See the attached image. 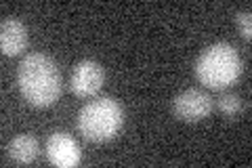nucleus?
<instances>
[{"label":"nucleus","mask_w":252,"mask_h":168,"mask_svg":"<svg viewBox=\"0 0 252 168\" xmlns=\"http://www.w3.org/2000/svg\"><path fill=\"white\" fill-rule=\"evenodd\" d=\"M17 84L32 107H51L63 93L61 71L51 57L42 53H30L17 69Z\"/></svg>","instance_id":"f257e3e1"},{"label":"nucleus","mask_w":252,"mask_h":168,"mask_svg":"<svg viewBox=\"0 0 252 168\" xmlns=\"http://www.w3.org/2000/svg\"><path fill=\"white\" fill-rule=\"evenodd\" d=\"M242 76L240 53L227 42L210 44L195 61V78L210 91H225Z\"/></svg>","instance_id":"f03ea898"},{"label":"nucleus","mask_w":252,"mask_h":168,"mask_svg":"<svg viewBox=\"0 0 252 168\" xmlns=\"http://www.w3.org/2000/svg\"><path fill=\"white\" fill-rule=\"evenodd\" d=\"M124 124V111L112 97H99L80 109L78 133L91 143L112 141Z\"/></svg>","instance_id":"7ed1b4c3"},{"label":"nucleus","mask_w":252,"mask_h":168,"mask_svg":"<svg viewBox=\"0 0 252 168\" xmlns=\"http://www.w3.org/2000/svg\"><path fill=\"white\" fill-rule=\"evenodd\" d=\"M215 109V99L202 89H187L172 101V116L181 122H200Z\"/></svg>","instance_id":"20e7f679"},{"label":"nucleus","mask_w":252,"mask_h":168,"mask_svg":"<svg viewBox=\"0 0 252 168\" xmlns=\"http://www.w3.org/2000/svg\"><path fill=\"white\" fill-rule=\"evenodd\" d=\"M105 80V71L101 67V63L93 61V59H82L76 63V67L69 78V89L76 97L86 99V97H94Z\"/></svg>","instance_id":"39448f33"},{"label":"nucleus","mask_w":252,"mask_h":168,"mask_svg":"<svg viewBox=\"0 0 252 168\" xmlns=\"http://www.w3.org/2000/svg\"><path fill=\"white\" fill-rule=\"evenodd\" d=\"M44 154L46 160L51 164L59 166V168H74L80 164L82 160V151L80 145L76 143V139L67 133H53L49 139H46L44 145Z\"/></svg>","instance_id":"423d86ee"},{"label":"nucleus","mask_w":252,"mask_h":168,"mask_svg":"<svg viewBox=\"0 0 252 168\" xmlns=\"http://www.w3.org/2000/svg\"><path fill=\"white\" fill-rule=\"evenodd\" d=\"M30 42L28 38V28L23 26L19 19H4L0 26V49L6 57H15L26 51Z\"/></svg>","instance_id":"0eeeda50"},{"label":"nucleus","mask_w":252,"mask_h":168,"mask_svg":"<svg viewBox=\"0 0 252 168\" xmlns=\"http://www.w3.org/2000/svg\"><path fill=\"white\" fill-rule=\"evenodd\" d=\"M6 156L15 164H32L40 156V143L32 134H17L6 145Z\"/></svg>","instance_id":"6e6552de"},{"label":"nucleus","mask_w":252,"mask_h":168,"mask_svg":"<svg viewBox=\"0 0 252 168\" xmlns=\"http://www.w3.org/2000/svg\"><path fill=\"white\" fill-rule=\"evenodd\" d=\"M217 107L220 109V114L227 118H235L242 111V99L235 93H223L217 99Z\"/></svg>","instance_id":"1a4fd4ad"},{"label":"nucleus","mask_w":252,"mask_h":168,"mask_svg":"<svg viewBox=\"0 0 252 168\" xmlns=\"http://www.w3.org/2000/svg\"><path fill=\"white\" fill-rule=\"evenodd\" d=\"M235 26H238V32L244 40L252 38V17H250L248 11H240L235 15Z\"/></svg>","instance_id":"9d476101"}]
</instances>
